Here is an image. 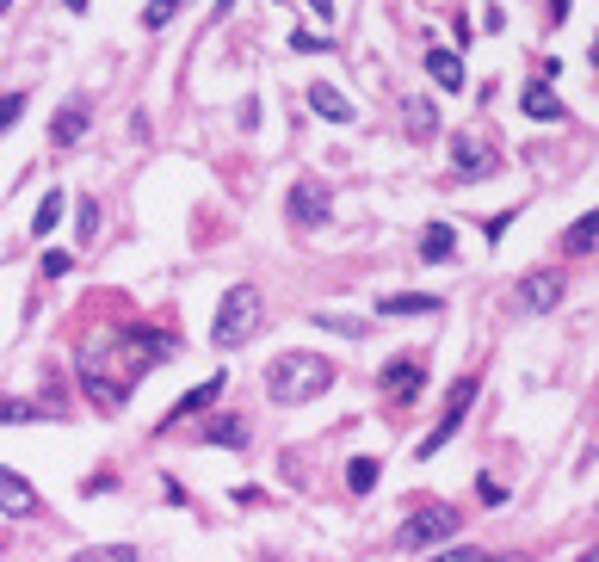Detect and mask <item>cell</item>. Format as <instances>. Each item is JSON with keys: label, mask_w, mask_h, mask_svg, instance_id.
Wrapping results in <instances>:
<instances>
[{"label": "cell", "mask_w": 599, "mask_h": 562, "mask_svg": "<svg viewBox=\"0 0 599 562\" xmlns=\"http://www.w3.org/2000/svg\"><path fill=\"white\" fill-rule=\"evenodd\" d=\"M75 229H81V241H99V198L75 204Z\"/></svg>", "instance_id": "25"}, {"label": "cell", "mask_w": 599, "mask_h": 562, "mask_svg": "<svg viewBox=\"0 0 599 562\" xmlns=\"http://www.w3.org/2000/svg\"><path fill=\"white\" fill-rule=\"evenodd\" d=\"M562 248H569V254H593V248H599V210H587L581 223H569V235H562Z\"/></svg>", "instance_id": "19"}, {"label": "cell", "mask_w": 599, "mask_h": 562, "mask_svg": "<svg viewBox=\"0 0 599 562\" xmlns=\"http://www.w3.org/2000/svg\"><path fill=\"white\" fill-rule=\"evenodd\" d=\"M309 7H315V19H334V0H309Z\"/></svg>", "instance_id": "36"}, {"label": "cell", "mask_w": 599, "mask_h": 562, "mask_svg": "<svg viewBox=\"0 0 599 562\" xmlns=\"http://www.w3.org/2000/svg\"><path fill=\"white\" fill-rule=\"evenodd\" d=\"M402 112H408V136H433V130H439L427 99H402Z\"/></svg>", "instance_id": "22"}, {"label": "cell", "mask_w": 599, "mask_h": 562, "mask_svg": "<svg viewBox=\"0 0 599 562\" xmlns=\"http://www.w3.org/2000/svg\"><path fill=\"white\" fill-rule=\"evenodd\" d=\"M346 482H352V495H371V488H377V458H352Z\"/></svg>", "instance_id": "24"}, {"label": "cell", "mask_w": 599, "mask_h": 562, "mask_svg": "<svg viewBox=\"0 0 599 562\" xmlns=\"http://www.w3.org/2000/svg\"><path fill=\"white\" fill-rule=\"evenodd\" d=\"M507 223H513V210H501V217H488V223H482V229H488V241H501V235H507Z\"/></svg>", "instance_id": "33"}, {"label": "cell", "mask_w": 599, "mask_h": 562, "mask_svg": "<svg viewBox=\"0 0 599 562\" xmlns=\"http://www.w3.org/2000/svg\"><path fill=\"white\" fill-rule=\"evenodd\" d=\"M87 130H93V118H87V99H68L62 112H56V124H50V143H56V149H75Z\"/></svg>", "instance_id": "10"}, {"label": "cell", "mask_w": 599, "mask_h": 562, "mask_svg": "<svg viewBox=\"0 0 599 562\" xmlns=\"http://www.w3.org/2000/svg\"><path fill=\"white\" fill-rule=\"evenodd\" d=\"M75 562H136V544H87Z\"/></svg>", "instance_id": "23"}, {"label": "cell", "mask_w": 599, "mask_h": 562, "mask_svg": "<svg viewBox=\"0 0 599 562\" xmlns=\"http://www.w3.org/2000/svg\"><path fill=\"white\" fill-rule=\"evenodd\" d=\"M229 7H235V0H217V19H229Z\"/></svg>", "instance_id": "37"}, {"label": "cell", "mask_w": 599, "mask_h": 562, "mask_svg": "<svg viewBox=\"0 0 599 562\" xmlns=\"http://www.w3.org/2000/svg\"><path fill=\"white\" fill-rule=\"evenodd\" d=\"M62 210H68V198H62V186H50V192L38 198V217H31V229H38V235H50V229L62 223Z\"/></svg>", "instance_id": "20"}, {"label": "cell", "mask_w": 599, "mask_h": 562, "mask_svg": "<svg viewBox=\"0 0 599 562\" xmlns=\"http://www.w3.org/2000/svg\"><path fill=\"white\" fill-rule=\"evenodd\" d=\"M19 112H25V93H7V99H0V136L19 124Z\"/></svg>", "instance_id": "27"}, {"label": "cell", "mask_w": 599, "mask_h": 562, "mask_svg": "<svg viewBox=\"0 0 599 562\" xmlns=\"http://www.w3.org/2000/svg\"><path fill=\"white\" fill-rule=\"evenodd\" d=\"M0 7H7V0H0Z\"/></svg>", "instance_id": "40"}, {"label": "cell", "mask_w": 599, "mask_h": 562, "mask_svg": "<svg viewBox=\"0 0 599 562\" xmlns=\"http://www.w3.org/2000/svg\"><path fill=\"white\" fill-rule=\"evenodd\" d=\"M315 322H322V328H334V334H365V322H346V315H334V309H322Z\"/></svg>", "instance_id": "29"}, {"label": "cell", "mask_w": 599, "mask_h": 562, "mask_svg": "<svg viewBox=\"0 0 599 562\" xmlns=\"http://www.w3.org/2000/svg\"><path fill=\"white\" fill-rule=\"evenodd\" d=\"M309 112H322L328 124H352V118H359V112H352V99L340 87H328V81H309Z\"/></svg>", "instance_id": "13"}, {"label": "cell", "mask_w": 599, "mask_h": 562, "mask_svg": "<svg viewBox=\"0 0 599 562\" xmlns=\"http://www.w3.org/2000/svg\"><path fill=\"white\" fill-rule=\"evenodd\" d=\"M260 328V291L254 285H229L223 303H217V328H210V340L217 346H241Z\"/></svg>", "instance_id": "3"}, {"label": "cell", "mask_w": 599, "mask_h": 562, "mask_svg": "<svg viewBox=\"0 0 599 562\" xmlns=\"http://www.w3.org/2000/svg\"><path fill=\"white\" fill-rule=\"evenodd\" d=\"M38 266H44V278H62V272H68V266H75V260H68V254H56V248H50V254L38 260Z\"/></svg>", "instance_id": "32"}, {"label": "cell", "mask_w": 599, "mask_h": 562, "mask_svg": "<svg viewBox=\"0 0 599 562\" xmlns=\"http://www.w3.org/2000/svg\"><path fill=\"white\" fill-rule=\"evenodd\" d=\"M167 353H173V340L155 334V328H143V322H124V328H112V334H99V340L87 346V359H81V390H87V402H93L99 414H118V408L130 402V390H136V383H143Z\"/></svg>", "instance_id": "1"}, {"label": "cell", "mask_w": 599, "mask_h": 562, "mask_svg": "<svg viewBox=\"0 0 599 562\" xmlns=\"http://www.w3.org/2000/svg\"><path fill=\"white\" fill-rule=\"evenodd\" d=\"M476 390H482V383H476V377H457V383H451V390H445V414H439V427H433L427 439H420V458H433V451H445V439H451L457 427H464V414H470Z\"/></svg>", "instance_id": "5"}, {"label": "cell", "mask_w": 599, "mask_h": 562, "mask_svg": "<svg viewBox=\"0 0 599 562\" xmlns=\"http://www.w3.org/2000/svg\"><path fill=\"white\" fill-rule=\"evenodd\" d=\"M433 562H495L488 550H476V544H457V550H439Z\"/></svg>", "instance_id": "28"}, {"label": "cell", "mask_w": 599, "mask_h": 562, "mask_svg": "<svg viewBox=\"0 0 599 562\" xmlns=\"http://www.w3.org/2000/svg\"><path fill=\"white\" fill-rule=\"evenodd\" d=\"M451 532H457V513H451V507H420L414 519L396 525V550H433V544H445Z\"/></svg>", "instance_id": "4"}, {"label": "cell", "mask_w": 599, "mask_h": 562, "mask_svg": "<svg viewBox=\"0 0 599 562\" xmlns=\"http://www.w3.org/2000/svg\"><path fill=\"white\" fill-rule=\"evenodd\" d=\"M569 19V0H550V25H562Z\"/></svg>", "instance_id": "35"}, {"label": "cell", "mask_w": 599, "mask_h": 562, "mask_svg": "<svg viewBox=\"0 0 599 562\" xmlns=\"http://www.w3.org/2000/svg\"><path fill=\"white\" fill-rule=\"evenodd\" d=\"M519 105H525V118H538V124H562V118H569V112H562V99L550 93V81H532V87L519 93Z\"/></svg>", "instance_id": "14"}, {"label": "cell", "mask_w": 599, "mask_h": 562, "mask_svg": "<svg viewBox=\"0 0 599 562\" xmlns=\"http://www.w3.org/2000/svg\"><path fill=\"white\" fill-rule=\"evenodd\" d=\"M62 7H68V13H81V7H87V0H62Z\"/></svg>", "instance_id": "38"}, {"label": "cell", "mask_w": 599, "mask_h": 562, "mask_svg": "<svg viewBox=\"0 0 599 562\" xmlns=\"http://www.w3.org/2000/svg\"><path fill=\"white\" fill-rule=\"evenodd\" d=\"M105 488H118V476H87V482H81V495H105Z\"/></svg>", "instance_id": "34"}, {"label": "cell", "mask_w": 599, "mask_h": 562, "mask_svg": "<svg viewBox=\"0 0 599 562\" xmlns=\"http://www.w3.org/2000/svg\"><path fill=\"white\" fill-rule=\"evenodd\" d=\"M420 260H427V266L457 260V229L451 223H427V235H420Z\"/></svg>", "instance_id": "16"}, {"label": "cell", "mask_w": 599, "mask_h": 562, "mask_svg": "<svg viewBox=\"0 0 599 562\" xmlns=\"http://www.w3.org/2000/svg\"><path fill=\"white\" fill-rule=\"evenodd\" d=\"M285 210H291V223H303V229H322V223L334 217V192H328L322 180H297V186L285 192Z\"/></svg>", "instance_id": "6"}, {"label": "cell", "mask_w": 599, "mask_h": 562, "mask_svg": "<svg viewBox=\"0 0 599 562\" xmlns=\"http://www.w3.org/2000/svg\"><path fill=\"white\" fill-rule=\"evenodd\" d=\"M173 13H180V0H149V7H143V25H149V31H161Z\"/></svg>", "instance_id": "26"}, {"label": "cell", "mask_w": 599, "mask_h": 562, "mask_svg": "<svg viewBox=\"0 0 599 562\" xmlns=\"http://www.w3.org/2000/svg\"><path fill=\"white\" fill-rule=\"evenodd\" d=\"M291 50H303V56H315V50H328V38H315V31H291Z\"/></svg>", "instance_id": "31"}, {"label": "cell", "mask_w": 599, "mask_h": 562, "mask_svg": "<svg viewBox=\"0 0 599 562\" xmlns=\"http://www.w3.org/2000/svg\"><path fill=\"white\" fill-rule=\"evenodd\" d=\"M383 390H390L396 402H414V396H420V359H414V353L390 359V365H383Z\"/></svg>", "instance_id": "12"}, {"label": "cell", "mask_w": 599, "mask_h": 562, "mask_svg": "<svg viewBox=\"0 0 599 562\" xmlns=\"http://www.w3.org/2000/svg\"><path fill=\"white\" fill-rule=\"evenodd\" d=\"M204 445H229V451H248V414H217V420H204Z\"/></svg>", "instance_id": "11"}, {"label": "cell", "mask_w": 599, "mask_h": 562, "mask_svg": "<svg viewBox=\"0 0 599 562\" xmlns=\"http://www.w3.org/2000/svg\"><path fill=\"white\" fill-rule=\"evenodd\" d=\"M427 75L445 87V93H464V56H457V50H427Z\"/></svg>", "instance_id": "15"}, {"label": "cell", "mask_w": 599, "mask_h": 562, "mask_svg": "<svg viewBox=\"0 0 599 562\" xmlns=\"http://www.w3.org/2000/svg\"><path fill=\"white\" fill-rule=\"evenodd\" d=\"M0 513H13V519H38V513H44L38 488H31L19 470H0Z\"/></svg>", "instance_id": "9"}, {"label": "cell", "mask_w": 599, "mask_h": 562, "mask_svg": "<svg viewBox=\"0 0 599 562\" xmlns=\"http://www.w3.org/2000/svg\"><path fill=\"white\" fill-rule=\"evenodd\" d=\"M445 303L433 297V291H396V297H383L377 303V315H439Z\"/></svg>", "instance_id": "18"}, {"label": "cell", "mask_w": 599, "mask_h": 562, "mask_svg": "<svg viewBox=\"0 0 599 562\" xmlns=\"http://www.w3.org/2000/svg\"><path fill=\"white\" fill-rule=\"evenodd\" d=\"M25 420H44V408L19 402V396H0V427H25Z\"/></svg>", "instance_id": "21"}, {"label": "cell", "mask_w": 599, "mask_h": 562, "mask_svg": "<svg viewBox=\"0 0 599 562\" xmlns=\"http://www.w3.org/2000/svg\"><path fill=\"white\" fill-rule=\"evenodd\" d=\"M223 396V377H210V383H198V390L192 396H180V402H173V414H161V427H173V420H192V414H204L210 402H217Z\"/></svg>", "instance_id": "17"}, {"label": "cell", "mask_w": 599, "mask_h": 562, "mask_svg": "<svg viewBox=\"0 0 599 562\" xmlns=\"http://www.w3.org/2000/svg\"><path fill=\"white\" fill-rule=\"evenodd\" d=\"M451 161H457V180H464V186L488 180V173H501V155L488 149L482 136H451Z\"/></svg>", "instance_id": "7"}, {"label": "cell", "mask_w": 599, "mask_h": 562, "mask_svg": "<svg viewBox=\"0 0 599 562\" xmlns=\"http://www.w3.org/2000/svg\"><path fill=\"white\" fill-rule=\"evenodd\" d=\"M334 390V365L322 353H278L266 365V396L272 402H315V396H328Z\"/></svg>", "instance_id": "2"}, {"label": "cell", "mask_w": 599, "mask_h": 562, "mask_svg": "<svg viewBox=\"0 0 599 562\" xmlns=\"http://www.w3.org/2000/svg\"><path fill=\"white\" fill-rule=\"evenodd\" d=\"M593 68H599V44H593Z\"/></svg>", "instance_id": "39"}, {"label": "cell", "mask_w": 599, "mask_h": 562, "mask_svg": "<svg viewBox=\"0 0 599 562\" xmlns=\"http://www.w3.org/2000/svg\"><path fill=\"white\" fill-rule=\"evenodd\" d=\"M476 495H482L488 507H507V488H501L495 476H482V482H476Z\"/></svg>", "instance_id": "30"}, {"label": "cell", "mask_w": 599, "mask_h": 562, "mask_svg": "<svg viewBox=\"0 0 599 562\" xmlns=\"http://www.w3.org/2000/svg\"><path fill=\"white\" fill-rule=\"evenodd\" d=\"M562 291H569V285H562V272H525L519 278V309L525 315H550L562 303Z\"/></svg>", "instance_id": "8"}]
</instances>
